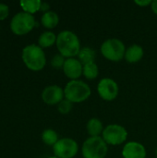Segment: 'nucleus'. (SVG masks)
Wrapping results in <instances>:
<instances>
[{"label": "nucleus", "mask_w": 157, "mask_h": 158, "mask_svg": "<svg viewBox=\"0 0 157 158\" xmlns=\"http://www.w3.org/2000/svg\"><path fill=\"white\" fill-rule=\"evenodd\" d=\"M56 35L51 31H43L38 39V44L42 48H47L51 47L56 43Z\"/></svg>", "instance_id": "nucleus-17"}, {"label": "nucleus", "mask_w": 157, "mask_h": 158, "mask_svg": "<svg viewBox=\"0 0 157 158\" xmlns=\"http://www.w3.org/2000/svg\"><path fill=\"white\" fill-rule=\"evenodd\" d=\"M96 56V52L93 48L89 46L81 47L79 55L77 56L78 59L82 63V65H85L90 62H94Z\"/></svg>", "instance_id": "nucleus-16"}, {"label": "nucleus", "mask_w": 157, "mask_h": 158, "mask_svg": "<svg viewBox=\"0 0 157 158\" xmlns=\"http://www.w3.org/2000/svg\"><path fill=\"white\" fill-rule=\"evenodd\" d=\"M41 4L42 1L40 0H21L19 2V5L23 11L31 15L40 10Z\"/></svg>", "instance_id": "nucleus-19"}, {"label": "nucleus", "mask_w": 157, "mask_h": 158, "mask_svg": "<svg viewBox=\"0 0 157 158\" xmlns=\"http://www.w3.org/2000/svg\"><path fill=\"white\" fill-rule=\"evenodd\" d=\"M82 75L85 77V79L89 81L95 80L99 75V68L98 65L94 62H90L85 65H83V71Z\"/></svg>", "instance_id": "nucleus-18"}, {"label": "nucleus", "mask_w": 157, "mask_h": 158, "mask_svg": "<svg viewBox=\"0 0 157 158\" xmlns=\"http://www.w3.org/2000/svg\"><path fill=\"white\" fill-rule=\"evenodd\" d=\"M53 152L58 158H74L79 152V145L72 138H62L53 146Z\"/></svg>", "instance_id": "nucleus-8"}, {"label": "nucleus", "mask_w": 157, "mask_h": 158, "mask_svg": "<svg viewBox=\"0 0 157 158\" xmlns=\"http://www.w3.org/2000/svg\"><path fill=\"white\" fill-rule=\"evenodd\" d=\"M107 152V144L101 136L89 137L84 141L81 148L83 158H105Z\"/></svg>", "instance_id": "nucleus-5"}, {"label": "nucleus", "mask_w": 157, "mask_h": 158, "mask_svg": "<svg viewBox=\"0 0 157 158\" xmlns=\"http://www.w3.org/2000/svg\"><path fill=\"white\" fill-rule=\"evenodd\" d=\"M143 55H144L143 48L137 44H133L126 49L124 59L130 64H134L140 62L143 59Z\"/></svg>", "instance_id": "nucleus-13"}, {"label": "nucleus", "mask_w": 157, "mask_h": 158, "mask_svg": "<svg viewBox=\"0 0 157 158\" xmlns=\"http://www.w3.org/2000/svg\"><path fill=\"white\" fill-rule=\"evenodd\" d=\"M155 157L157 158V148H156V150H155Z\"/></svg>", "instance_id": "nucleus-28"}, {"label": "nucleus", "mask_w": 157, "mask_h": 158, "mask_svg": "<svg viewBox=\"0 0 157 158\" xmlns=\"http://www.w3.org/2000/svg\"><path fill=\"white\" fill-rule=\"evenodd\" d=\"M66 57H64L62 55L60 54H56L55 55L52 59H51V66L56 69H63L64 67V64L66 62Z\"/></svg>", "instance_id": "nucleus-22"}, {"label": "nucleus", "mask_w": 157, "mask_h": 158, "mask_svg": "<svg viewBox=\"0 0 157 158\" xmlns=\"http://www.w3.org/2000/svg\"><path fill=\"white\" fill-rule=\"evenodd\" d=\"M42 99L48 106L58 105L63 99H65L64 89L58 85H49L43 89Z\"/></svg>", "instance_id": "nucleus-10"}, {"label": "nucleus", "mask_w": 157, "mask_h": 158, "mask_svg": "<svg viewBox=\"0 0 157 158\" xmlns=\"http://www.w3.org/2000/svg\"><path fill=\"white\" fill-rule=\"evenodd\" d=\"M101 137L107 145L117 146L127 141L128 131L119 124H109L105 127Z\"/></svg>", "instance_id": "nucleus-7"}, {"label": "nucleus", "mask_w": 157, "mask_h": 158, "mask_svg": "<svg viewBox=\"0 0 157 158\" xmlns=\"http://www.w3.org/2000/svg\"><path fill=\"white\" fill-rule=\"evenodd\" d=\"M8 13H9L8 6L6 4L0 3V20H3L6 18H7Z\"/></svg>", "instance_id": "nucleus-23"}, {"label": "nucleus", "mask_w": 157, "mask_h": 158, "mask_svg": "<svg viewBox=\"0 0 157 158\" xmlns=\"http://www.w3.org/2000/svg\"><path fill=\"white\" fill-rule=\"evenodd\" d=\"M49 9H50V5H49L48 3H46V2H42V4H41V7H40V10H41V11H43V13H45V12L50 11Z\"/></svg>", "instance_id": "nucleus-25"}, {"label": "nucleus", "mask_w": 157, "mask_h": 158, "mask_svg": "<svg viewBox=\"0 0 157 158\" xmlns=\"http://www.w3.org/2000/svg\"><path fill=\"white\" fill-rule=\"evenodd\" d=\"M56 44L59 54L66 58L76 57L81 49L78 35L68 30L62 31L58 33Z\"/></svg>", "instance_id": "nucleus-1"}, {"label": "nucleus", "mask_w": 157, "mask_h": 158, "mask_svg": "<svg viewBox=\"0 0 157 158\" xmlns=\"http://www.w3.org/2000/svg\"><path fill=\"white\" fill-rule=\"evenodd\" d=\"M22 60L26 67L33 71L42 70L46 64V57L43 48L36 44H30L23 48Z\"/></svg>", "instance_id": "nucleus-3"}, {"label": "nucleus", "mask_w": 157, "mask_h": 158, "mask_svg": "<svg viewBox=\"0 0 157 158\" xmlns=\"http://www.w3.org/2000/svg\"><path fill=\"white\" fill-rule=\"evenodd\" d=\"M34 26H37L33 15L27 12L17 13L10 21V29L17 35H24L30 32Z\"/></svg>", "instance_id": "nucleus-6"}, {"label": "nucleus", "mask_w": 157, "mask_h": 158, "mask_svg": "<svg viewBox=\"0 0 157 158\" xmlns=\"http://www.w3.org/2000/svg\"><path fill=\"white\" fill-rule=\"evenodd\" d=\"M73 108V103H71L70 101L67 100L66 98L63 99L58 105H57V110L60 114L63 115H67L68 113H70V111Z\"/></svg>", "instance_id": "nucleus-21"}, {"label": "nucleus", "mask_w": 157, "mask_h": 158, "mask_svg": "<svg viewBox=\"0 0 157 158\" xmlns=\"http://www.w3.org/2000/svg\"><path fill=\"white\" fill-rule=\"evenodd\" d=\"M48 158H58V157H56V156H50V157H48Z\"/></svg>", "instance_id": "nucleus-27"}, {"label": "nucleus", "mask_w": 157, "mask_h": 158, "mask_svg": "<svg viewBox=\"0 0 157 158\" xmlns=\"http://www.w3.org/2000/svg\"><path fill=\"white\" fill-rule=\"evenodd\" d=\"M151 8H152V11L157 16V0H154L152 1V4H151Z\"/></svg>", "instance_id": "nucleus-26"}, {"label": "nucleus", "mask_w": 157, "mask_h": 158, "mask_svg": "<svg viewBox=\"0 0 157 158\" xmlns=\"http://www.w3.org/2000/svg\"><path fill=\"white\" fill-rule=\"evenodd\" d=\"M62 69L67 78H68L70 81H75L79 80V78L82 75L83 65L76 57L67 58Z\"/></svg>", "instance_id": "nucleus-11"}, {"label": "nucleus", "mask_w": 157, "mask_h": 158, "mask_svg": "<svg viewBox=\"0 0 157 158\" xmlns=\"http://www.w3.org/2000/svg\"><path fill=\"white\" fill-rule=\"evenodd\" d=\"M97 93L99 96L107 102L115 100L119 93V87L116 81L111 78H104L97 84Z\"/></svg>", "instance_id": "nucleus-9"}, {"label": "nucleus", "mask_w": 157, "mask_h": 158, "mask_svg": "<svg viewBox=\"0 0 157 158\" xmlns=\"http://www.w3.org/2000/svg\"><path fill=\"white\" fill-rule=\"evenodd\" d=\"M65 98L73 104L86 101L92 94L91 87L88 83L81 81H69L64 88Z\"/></svg>", "instance_id": "nucleus-2"}, {"label": "nucleus", "mask_w": 157, "mask_h": 158, "mask_svg": "<svg viewBox=\"0 0 157 158\" xmlns=\"http://www.w3.org/2000/svg\"><path fill=\"white\" fill-rule=\"evenodd\" d=\"M42 140L43 142L49 146H54L58 142V135L56 131L52 129H47L43 131L42 133Z\"/></svg>", "instance_id": "nucleus-20"}, {"label": "nucleus", "mask_w": 157, "mask_h": 158, "mask_svg": "<svg viewBox=\"0 0 157 158\" xmlns=\"http://www.w3.org/2000/svg\"><path fill=\"white\" fill-rule=\"evenodd\" d=\"M126 49V45L121 40L110 38L101 44L100 52L105 59L112 62H119L124 59Z\"/></svg>", "instance_id": "nucleus-4"}, {"label": "nucleus", "mask_w": 157, "mask_h": 158, "mask_svg": "<svg viewBox=\"0 0 157 158\" xmlns=\"http://www.w3.org/2000/svg\"><path fill=\"white\" fill-rule=\"evenodd\" d=\"M59 22V17L55 11H48L43 14L41 18L42 25L46 29H54L57 26Z\"/></svg>", "instance_id": "nucleus-15"}, {"label": "nucleus", "mask_w": 157, "mask_h": 158, "mask_svg": "<svg viewBox=\"0 0 157 158\" xmlns=\"http://www.w3.org/2000/svg\"><path fill=\"white\" fill-rule=\"evenodd\" d=\"M104 125L103 122L97 118H92L88 120L86 124V130L90 137H98L102 136L104 131Z\"/></svg>", "instance_id": "nucleus-14"}, {"label": "nucleus", "mask_w": 157, "mask_h": 158, "mask_svg": "<svg viewBox=\"0 0 157 158\" xmlns=\"http://www.w3.org/2000/svg\"><path fill=\"white\" fill-rule=\"evenodd\" d=\"M134 3L142 7L143 6H151L152 4V1L151 0H135Z\"/></svg>", "instance_id": "nucleus-24"}, {"label": "nucleus", "mask_w": 157, "mask_h": 158, "mask_svg": "<svg viewBox=\"0 0 157 158\" xmlns=\"http://www.w3.org/2000/svg\"><path fill=\"white\" fill-rule=\"evenodd\" d=\"M123 158H146V148L139 142H128L122 149Z\"/></svg>", "instance_id": "nucleus-12"}]
</instances>
